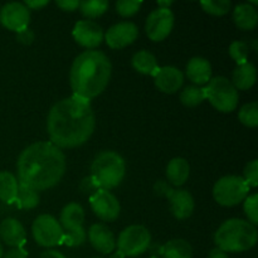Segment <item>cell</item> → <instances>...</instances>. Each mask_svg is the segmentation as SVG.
Returning a JSON list of instances; mask_svg holds the SVG:
<instances>
[{
  "label": "cell",
  "mask_w": 258,
  "mask_h": 258,
  "mask_svg": "<svg viewBox=\"0 0 258 258\" xmlns=\"http://www.w3.org/2000/svg\"><path fill=\"white\" fill-rule=\"evenodd\" d=\"M258 238L256 226L248 221L232 218L224 222L214 234L217 248L223 252H244L256 246Z\"/></svg>",
  "instance_id": "cell-4"
},
{
  "label": "cell",
  "mask_w": 258,
  "mask_h": 258,
  "mask_svg": "<svg viewBox=\"0 0 258 258\" xmlns=\"http://www.w3.org/2000/svg\"><path fill=\"white\" fill-rule=\"evenodd\" d=\"M174 27V14L170 9L153 10L146 19L145 32L153 42H161L171 33Z\"/></svg>",
  "instance_id": "cell-11"
},
{
  "label": "cell",
  "mask_w": 258,
  "mask_h": 258,
  "mask_svg": "<svg viewBox=\"0 0 258 258\" xmlns=\"http://www.w3.org/2000/svg\"><path fill=\"white\" fill-rule=\"evenodd\" d=\"M0 258H3V246H2V243H0Z\"/></svg>",
  "instance_id": "cell-46"
},
{
  "label": "cell",
  "mask_w": 258,
  "mask_h": 258,
  "mask_svg": "<svg viewBox=\"0 0 258 258\" xmlns=\"http://www.w3.org/2000/svg\"><path fill=\"white\" fill-rule=\"evenodd\" d=\"M186 77L196 85H206L212 80V66L209 60L194 57L186 64Z\"/></svg>",
  "instance_id": "cell-19"
},
{
  "label": "cell",
  "mask_w": 258,
  "mask_h": 258,
  "mask_svg": "<svg viewBox=\"0 0 258 258\" xmlns=\"http://www.w3.org/2000/svg\"><path fill=\"white\" fill-rule=\"evenodd\" d=\"M90 204L93 213L105 222H112L120 216L121 207L117 198L110 190L98 189L90 197Z\"/></svg>",
  "instance_id": "cell-12"
},
{
  "label": "cell",
  "mask_w": 258,
  "mask_h": 258,
  "mask_svg": "<svg viewBox=\"0 0 258 258\" xmlns=\"http://www.w3.org/2000/svg\"><path fill=\"white\" fill-rule=\"evenodd\" d=\"M207 100L206 88L199 86H186L180 93V101L186 107H196Z\"/></svg>",
  "instance_id": "cell-28"
},
{
  "label": "cell",
  "mask_w": 258,
  "mask_h": 258,
  "mask_svg": "<svg viewBox=\"0 0 258 258\" xmlns=\"http://www.w3.org/2000/svg\"><path fill=\"white\" fill-rule=\"evenodd\" d=\"M17 40L18 42L22 43V44H25V45L32 44L33 40H34V33L27 28V29L17 33Z\"/></svg>",
  "instance_id": "cell-38"
},
{
  "label": "cell",
  "mask_w": 258,
  "mask_h": 258,
  "mask_svg": "<svg viewBox=\"0 0 258 258\" xmlns=\"http://www.w3.org/2000/svg\"><path fill=\"white\" fill-rule=\"evenodd\" d=\"M151 242V234L144 226H128L118 236L116 246L117 252L123 257H136L143 254L149 248Z\"/></svg>",
  "instance_id": "cell-8"
},
{
  "label": "cell",
  "mask_w": 258,
  "mask_h": 258,
  "mask_svg": "<svg viewBox=\"0 0 258 258\" xmlns=\"http://www.w3.org/2000/svg\"><path fill=\"white\" fill-rule=\"evenodd\" d=\"M95 125V112L90 101L73 95L50 108L47 130L53 145L73 149L83 145L92 136Z\"/></svg>",
  "instance_id": "cell-1"
},
{
  "label": "cell",
  "mask_w": 258,
  "mask_h": 258,
  "mask_svg": "<svg viewBox=\"0 0 258 258\" xmlns=\"http://www.w3.org/2000/svg\"><path fill=\"white\" fill-rule=\"evenodd\" d=\"M80 189L82 193H90L91 196H92V194L95 193V191H97L100 188H98V185L96 184V181L93 180L92 176H87V178H85L81 181Z\"/></svg>",
  "instance_id": "cell-37"
},
{
  "label": "cell",
  "mask_w": 258,
  "mask_h": 258,
  "mask_svg": "<svg viewBox=\"0 0 258 258\" xmlns=\"http://www.w3.org/2000/svg\"><path fill=\"white\" fill-rule=\"evenodd\" d=\"M125 160L115 151H102L93 160L91 166L93 180L100 189L110 190L120 185L125 176Z\"/></svg>",
  "instance_id": "cell-5"
},
{
  "label": "cell",
  "mask_w": 258,
  "mask_h": 258,
  "mask_svg": "<svg viewBox=\"0 0 258 258\" xmlns=\"http://www.w3.org/2000/svg\"><path fill=\"white\" fill-rule=\"evenodd\" d=\"M78 9L81 10L83 17L93 19L105 14L106 10L108 9V3L106 0H85L80 2Z\"/></svg>",
  "instance_id": "cell-29"
},
{
  "label": "cell",
  "mask_w": 258,
  "mask_h": 258,
  "mask_svg": "<svg viewBox=\"0 0 258 258\" xmlns=\"http://www.w3.org/2000/svg\"><path fill=\"white\" fill-rule=\"evenodd\" d=\"M112 72V66L105 53L86 50L73 62L70 82L73 95L85 100H92L105 91Z\"/></svg>",
  "instance_id": "cell-3"
},
{
  "label": "cell",
  "mask_w": 258,
  "mask_h": 258,
  "mask_svg": "<svg viewBox=\"0 0 258 258\" xmlns=\"http://www.w3.org/2000/svg\"><path fill=\"white\" fill-rule=\"evenodd\" d=\"M18 179L10 171H0V201L5 203L15 202L18 194Z\"/></svg>",
  "instance_id": "cell-25"
},
{
  "label": "cell",
  "mask_w": 258,
  "mask_h": 258,
  "mask_svg": "<svg viewBox=\"0 0 258 258\" xmlns=\"http://www.w3.org/2000/svg\"><path fill=\"white\" fill-rule=\"evenodd\" d=\"M111 258H125V257H123L121 253H118V252H116L115 254H112V257Z\"/></svg>",
  "instance_id": "cell-45"
},
{
  "label": "cell",
  "mask_w": 258,
  "mask_h": 258,
  "mask_svg": "<svg viewBox=\"0 0 258 258\" xmlns=\"http://www.w3.org/2000/svg\"><path fill=\"white\" fill-rule=\"evenodd\" d=\"M39 258H67L64 254H62L60 252L54 251V249H49V251H45L40 254Z\"/></svg>",
  "instance_id": "cell-42"
},
{
  "label": "cell",
  "mask_w": 258,
  "mask_h": 258,
  "mask_svg": "<svg viewBox=\"0 0 258 258\" xmlns=\"http://www.w3.org/2000/svg\"><path fill=\"white\" fill-rule=\"evenodd\" d=\"M249 186L242 176L227 175L219 179L213 186V197L223 207H233L248 197Z\"/></svg>",
  "instance_id": "cell-7"
},
{
  "label": "cell",
  "mask_w": 258,
  "mask_h": 258,
  "mask_svg": "<svg viewBox=\"0 0 258 258\" xmlns=\"http://www.w3.org/2000/svg\"><path fill=\"white\" fill-rule=\"evenodd\" d=\"M248 53H249V47L247 43L239 42L236 40L231 44L229 47V54L237 62V64L241 66L244 63L248 62Z\"/></svg>",
  "instance_id": "cell-32"
},
{
  "label": "cell",
  "mask_w": 258,
  "mask_h": 258,
  "mask_svg": "<svg viewBox=\"0 0 258 258\" xmlns=\"http://www.w3.org/2000/svg\"><path fill=\"white\" fill-rule=\"evenodd\" d=\"M95 258H101V257H95Z\"/></svg>",
  "instance_id": "cell-48"
},
{
  "label": "cell",
  "mask_w": 258,
  "mask_h": 258,
  "mask_svg": "<svg viewBox=\"0 0 258 258\" xmlns=\"http://www.w3.org/2000/svg\"><path fill=\"white\" fill-rule=\"evenodd\" d=\"M154 190L158 196L165 197L170 201V209L176 219H186L194 211L193 196L184 189H173L164 180H159L154 185Z\"/></svg>",
  "instance_id": "cell-9"
},
{
  "label": "cell",
  "mask_w": 258,
  "mask_h": 258,
  "mask_svg": "<svg viewBox=\"0 0 258 258\" xmlns=\"http://www.w3.org/2000/svg\"><path fill=\"white\" fill-rule=\"evenodd\" d=\"M244 175V181L247 183V185L251 188V186H257L258 184V161L252 160L251 163H248L244 168L243 171Z\"/></svg>",
  "instance_id": "cell-36"
},
{
  "label": "cell",
  "mask_w": 258,
  "mask_h": 258,
  "mask_svg": "<svg viewBox=\"0 0 258 258\" xmlns=\"http://www.w3.org/2000/svg\"><path fill=\"white\" fill-rule=\"evenodd\" d=\"M243 209L244 213H246L247 218H248V222L253 226H257L258 223V196L257 194H253V196H248L246 199H244Z\"/></svg>",
  "instance_id": "cell-33"
},
{
  "label": "cell",
  "mask_w": 258,
  "mask_h": 258,
  "mask_svg": "<svg viewBox=\"0 0 258 258\" xmlns=\"http://www.w3.org/2000/svg\"><path fill=\"white\" fill-rule=\"evenodd\" d=\"M257 71L254 64L247 62L244 64L237 66L236 70L233 71V77H232V85L236 87V90L246 91L249 90L252 86L256 83Z\"/></svg>",
  "instance_id": "cell-21"
},
{
  "label": "cell",
  "mask_w": 258,
  "mask_h": 258,
  "mask_svg": "<svg viewBox=\"0 0 258 258\" xmlns=\"http://www.w3.org/2000/svg\"><path fill=\"white\" fill-rule=\"evenodd\" d=\"M155 86L159 91L164 93H175L181 88L184 83V75L179 68L168 67L159 68L156 75L154 76Z\"/></svg>",
  "instance_id": "cell-17"
},
{
  "label": "cell",
  "mask_w": 258,
  "mask_h": 258,
  "mask_svg": "<svg viewBox=\"0 0 258 258\" xmlns=\"http://www.w3.org/2000/svg\"><path fill=\"white\" fill-rule=\"evenodd\" d=\"M208 258H229V257L226 252L221 251V249H218V248H214L211 251Z\"/></svg>",
  "instance_id": "cell-43"
},
{
  "label": "cell",
  "mask_w": 258,
  "mask_h": 258,
  "mask_svg": "<svg viewBox=\"0 0 258 258\" xmlns=\"http://www.w3.org/2000/svg\"><path fill=\"white\" fill-rule=\"evenodd\" d=\"M206 88V96L211 105L221 112L228 113L234 111L238 103V91L226 77L212 78Z\"/></svg>",
  "instance_id": "cell-6"
},
{
  "label": "cell",
  "mask_w": 258,
  "mask_h": 258,
  "mask_svg": "<svg viewBox=\"0 0 258 258\" xmlns=\"http://www.w3.org/2000/svg\"><path fill=\"white\" fill-rule=\"evenodd\" d=\"M131 63H133V67L139 73H143V75L155 76L159 70L158 60H156L155 55L153 53L148 52V50H140V52L135 53Z\"/></svg>",
  "instance_id": "cell-24"
},
{
  "label": "cell",
  "mask_w": 258,
  "mask_h": 258,
  "mask_svg": "<svg viewBox=\"0 0 258 258\" xmlns=\"http://www.w3.org/2000/svg\"><path fill=\"white\" fill-rule=\"evenodd\" d=\"M88 241L96 251L103 254H110L116 248L115 236L105 224H92L88 229Z\"/></svg>",
  "instance_id": "cell-16"
},
{
  "label": "cell",
  "mask_w": 258,
  "mask_h": 258,
  "mask_svg": "<svg viewBox=\"0 0 258 258\" xmlns=\"http://www.w3.org/2000/svg\"><path fill=\"white\" fill-rule=\"evenodd\" d=\"M143 3L141 2H133V0H120L116 3V10L118 14L123 18L133 17L134 14L140 10Z\"/></svg>",
  "instance_id": "cell-34"
},
{
  "label": "cell",
  "mask_w": 258,
  "mask_h": 258,
  "mask_svg": "<svg viewBox=\"0 0 258 258\" xmlns=\"http://www.w3.org/2000/svg\"><path fill=\"white\" fill-rule=\"evenodd\" d=\"M150 258H160V257H158V256H151Z\"/></svg>",
  "instance_id": "cell-47"
},
{
  "label": "cell",
  "mask_w": 258,
  "mask_h": 258,
  "mask_svg": "<svg viewBox=\"0 0 258 258\" xmlns=\"http://www.w3.org/2000/svg\"><path fill=\"white\" fill-rule=\"evenodd\" d=\"M83 222H85V211L80 204L70 203L60 212L59 224L64 232L82 228Z\"/></svg>",
  "instance_id": "cell-20"
},
{
  "label": "cell",
  "mask_w": 258,
  "mask_h": 258,
  "mask_svg": "<svg viewBox=\"0 0 258 258\" xmlns=\"http://www.w3.org/2000/svg\"><path fill=\"white\" fill-rule=\"evenodd\" d=\"M48 4V0H43V2H35V0H27V2L24 3L25 7L28 8V9H40V8L45 7V5Z\"/></svg>",
  "instance_id": "cell-41"
},
{
  "label": "cell",
  "mask_w": 258,
  "mask_h": 258,
  "mask_svg": "<svg viewBox=\"0 0 258 258\" xmlns=\"http://www.w3.org/2000/svg\"><path fill=\"white\" fill-rule=\"evenodd\" d=\"M18 183L40 191L57 185L66 171L63 151L49 141L32 144L18 159Z\"/></svg>",
  "instance_id": "cell-2"
},
{
  "label": "cell",
  "mask_w": 258,
  "mask_h": 258,
  "mask_svg": "<svg viewBox=\"0 0 258 258\" xmlns=\"http://www.w3.org/2000/svg\"><path fill=\"white\" fill-rule=\"evenodd\" d=\"M0 23L13 32L27 29L30 23V12L23 3H8L0 9Z\"/></svg>",
  "instance_id": "cell-13"
},
{
  "label": "cell",
  "mask_w": 258,
  "mask_h": 258,
  "mask_svg": "<svg viewBox=\"0 0 258 258\" xmlns=\"http://www.w3.org/2000/svg\"><path fill=\"white\" fill-rule=\"evenodd\" d=\"M238 118L247 127H257L258 126V105L257 102L246 103L242 106L238 112Z\"/></svg>",
  "instance_id": "cell-30"
},
{
  "label": "cell",
  "mask_w": 258,
  "mask_h": 258,
  "mask_svg": "<svg viewBox=\"0 0 258 258\" xmlns=\"http://www.w3.org/2000/svg\"><path fill=\"white\" fill-rule=\"evenodd\" d=\"M190 174V166L184 158H174L166 166V178L173 185L180 186L185 184Z\"/></svg>",
  "instance_id": "cell-22"
},
{
  "label": "cell",
  "mask_w": 258,
  "mask_h": 258,
  "mask_svg": "<svg viewBox=\"0 0 258 258\" xmlns=\"http://www.w3.org/2000/svg\"><path fill=\"white\" fill-rule=\"evenodd\" d=\"M86 238H87V234H86V231L82 227V228L76 229V231L64 232L63 243L70 247H78L85 243Z\"/></svg>",
  "instance_id": "cell-35"
},
{
  "label": "cell",
  "mask_w": 258,
  "mask_h": 258,
  "mask_svg": "<svg viewBox=\"0 0 258 258\" xmlns=\"http://www.w3.org/2000/svg\"><path fill=\"white\" fill-rule=\"evenodd\" d=\"M55 4H57L58 8L66 10V12H73V10L80 7L78 0H58V2H55Z\"/></svg>",
  "instance_id": "cell-39"
},
{
  "label": "cell",
  "mask_w": 258,
  "mask_h": 258,
  "mask_svg": "<svg viewBox=\"0 0 258 258\" xmlns=\"http://www.w3.org/2000/svg\"><path fill=\"white\" fill-rule=\"evenodd\" d=\"M171 4H173L171 2H159L158 3L159 8H163V9H169V7H170Z\"/></svg>",
  "instance_id": "cell-44"
},
{
  "label": "cell",
  "mask_w": 258,
  "mask_h": 258,
  "mask_svg": "<svg viewBox=\"0 0 258 258\" xmlns=\"http://www.w3.org/2000/svg\"><path fill=\"white\" fill-rule=\"evenodd\" d=\"M32 233L35 242L42 247H55L63 243L64 231L59 222L49 214L37 217L32 226Z\"/></svg>",
  "instance_id": "cell-10"
},
{
  "label": "cell",
  "mask_w": 258,
  "mask_h": 258,
  "mask_svg": "<svg viewBox=\"0 0 258 258\" xmlns=\"http://www.w3.org/2000/svg\"><path fill=\"white\" fill-rule=\"evenodd\" d=\"M73 38L82 47L93 49L102 43L103 30L100 25L93 20H80L76 23L72 30Z\"/></svg>",
  "instance_id": "cell-14"
},
{
  "label": "cell",
  "mask_w": 258,
  "mask_h": 258,
  "mask_svg": "<svg viewBox=\"0 0 258 258\" xmlns=\"http://www.w3.org/2000/svg\"><path fill=\"white\" fill-rule=\"evenodd\" d=\"M39 194L37 190L19 184L18 186V194L15 202L18 203L19 208L22 209H33L39 204Z\"/></svg>",
  "instance_id": "cell-27"
},
{
  "label": "cell",
  "mask_w": 258,
  "mask_h": 258,
  "mask_svg": "<svg viewBox=\"0 0 258 258\" xmlns=\"http://www.w3.org/2000/svg\"><path fill=\"white\" fill-rule=\"evenodd\" d=\"M139 35V29L134 23L122 22L112 25L105 35L107 45L112 49H121L133 44Z\"/></svg>",
  "instance_id": "cell-15"
},
{
  "label": "cell",
  "mask_w": 258,
  "mask_h": 258,
  "mask_svg": "<svg viewBox=\"0 0 258 258\" xmlns=\"http://www.w3.org/2000/svg\"><path fill=\"white\" fill-rule=\"evenodd\" d=\"M201 5L204 12L216 17H222L231 9V2L228 0H208V2H202Z\"/></svg>",
  "instance_id": "cell-31"
},
{
  "label": "cell",
  "mask_w": 258,
  "mask_h": 258,
  "mask_svg": "<svg viewBox=\"0 0 258 258\" xmlns=\"http://www.w3.org/2000/svg\"><path fill=\"white\" fill-rule=\"evenodd\" d=\"M0 238L5 244L13 247H23L25 243V229L15 218H7L0 223Z\"/></svg>",
  "instance_id": "cell-18"
},
{
  "label": "cell",
  "mask_w": 258,
  "mask_h": 258,
  "mask_svg": "<svg viewBox=\"0 0 258 258\" xmlns=\"http://www.w3.org/2000/svg\"><path fill=\"white\" fill-rule=\"evenodd\" d=\"M234 24L242 30H252L256 28L258 22L257 10L252 5L241 4L237 5L233 10Z\"/></svg>",
  "instance_id": "cell-23"
},
{
  "label": "cell",
  "mask_w": 258,
  "mask_h": 258,
  "mask_svg": "<svg viewBox=\"0 0 258 258\" xmlns=\"http://www.w3.org/2000/svg\"><path fill=\"white\" fill-rule=\"evenodd\" d=\"M161 254L164 258H191L193 248L185 239L175 238L165 243V246L161 248Z\"/></svg>",
  "instance_id": "cell-26"
},
{
  "label": "cell",
  "mask_w": 258,
  "mask_h": 258,
  "mask_svg": "<svg viewBox=\"0 0 258 258\" xmlns=\"http://www.w3.org/2000/svg\"><path fill=\"white\" fill-rule=\"evenodd\" d=\"M3 258H28V252L23 247H13L3 254Z\"/></svg>",
  "instance_id": "cell-40"
}]
</instances>
